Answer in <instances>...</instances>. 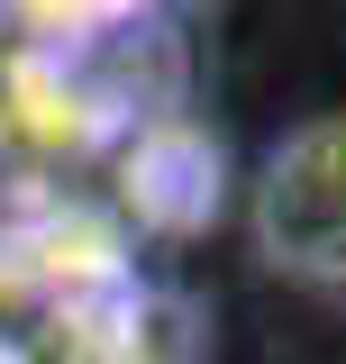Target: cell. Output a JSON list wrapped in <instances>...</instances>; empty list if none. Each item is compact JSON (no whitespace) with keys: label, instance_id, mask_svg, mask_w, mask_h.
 <instances>
[{"label":"cell","instance_id":"cell-1","mask_svg":"<svg viewBox=\"0 0 346 364\" xmlns=\"http://www.w3.org/2000/svg\"><path fill=\"white\" fill-rule=\"evenodd\" d=\"M256 255L292 282H337L346 291V119H301L264 155Z\"/></svg>","mask_w":346,"mask_h":364}]
</instances>
